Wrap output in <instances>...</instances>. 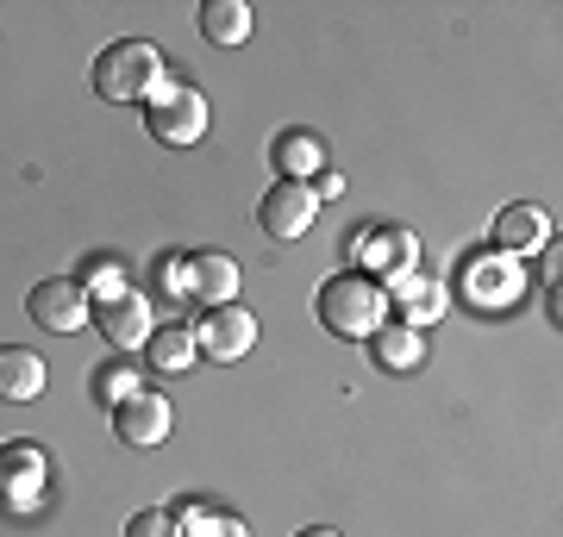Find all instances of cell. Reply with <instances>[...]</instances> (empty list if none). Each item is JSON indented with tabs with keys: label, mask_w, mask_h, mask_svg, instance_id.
<instances>
[{
	"label": "cell",
	"mask_w": 563,
	"mask_h": 537,
	"mask_svg": "<svg viewBox=\"0 0 563 537\" xmlns=\"http://www.w3.org/2000/svg\"><path fill=\"white\" fill-rule=\"evenodd\" d=\"M232 294H239V262L225 250H195L188 257V300H201L207 313V306H232Z\"/></svg>",
	"instance_id": "obj_11"
},
{
	"label": "cell",
	"mask_w": 563,
	"mask_h": 537,
	"mask_svg": "<svg viewBox=\"0 0 563 537\" xmlns=\"http://www.w3.org/2000/svg\"><path fill=\"white\" fill-rule=\"evenodd\" d=\"M169 425H176V413H169V400L163 394H132L125 406H113V438L132 444V450H157L163 438H169Z\"/></svg>",
	"instance_id": "obj_7"
},
{
	"label": "cell",
	"mask_w": 563,
	"mask_h": 537,
	"mask_svg": "<svg viewBox=\"0 0 563 537\" xmlns=\"http://www.w3.org/2000/svg\"><path fill=\"white\" fill-rule=\"evenodd\" d=\"M313 213H320V200H313L307 181H276V188L263 194V206H257V225L276 244H295L307 225H313Z\"/></svg>",
	"instance_id": "obj_6"
},
{
	"label": "cell",
	"mask_w": 563,
	"mask_h": 537,
	"mask_svg": "<svg viewBox=\"0 0 563 537\" xmlns=\"http://www.w3.org/2000/svg\"><path fill=\"white\" fill-rule=\"evenodd\" d=\"M144 125H151V138H163L169 150L181 144H201L207 138V94L201 88H188V81H169L163 76L144 100Z\"/></svg>",
	"instance_id": "obj_3"
},
{
	"label": "cell",
	"mask_w": 563,
	"mask_h": 537,
	"mask_svg": "<svg viewBox=\"0 0 563 537\" xmlns=\"http://www.w3.org/2000/svg\"><path fill=\"white\" fill-rule=\"evenodd\" d=\"M301 537H339V532H332V525H307Z\"/></svg>",
	"instance_id": "obj_27"
},
{
	"label": "cell",
	"mask_w": 563,
	"mask_h": 537,
	"mask_svg": "<svg viewBox=\"0 0 563 537\" xmlns=\"http://www.w3.org/2000/svg\"><path fill=\"white\" fill-rule=\"evenodd\" d=\"M169 518H176L181 537H213V518H220V513H207L201 500H176V506H169Z\"/></svg>",
	"instance_id": "obj_23"
},
{
	"label": "cell",
	"mask_w": 563,
	"mask_h": 537,
	"mask_svg": "<svg viewBox=\"0 0 563 537\" xmlns=\"http://www.w3.org/2000/svg\"><path fill=\"white\" fill-rule=\"evenodd\" d=\"M95 325H101V338L113 350H144V338H151V300L139 288H125L120 300H101L95 306Z\"/></svg>",
	"instance_id": "obj_9"
},
{
	"label": "cell",
	"mask_w": 563,
	"mask_h": 537,
	"mask_svg": "<svg viewBox=\"0 0 563 537\" xmlns=\"http://www.w3.org/2000/svg\"><path fill=\"white\" fill-rule=\"evenodd\" d=\"M269 163H276V176L282 181H313L325 169V150H320V138L313 132H276V144H269Z\"/></svg>",
	"instance_id": "obj_13"
},
{
	"label": "cell",
	"mask_w": 563,
	"mask_h": 537,
	"mask_svg": "<svg viewBox=\"0 0 563 537\" xmlns=\"http://www.w3.org/2000/svg\"><path fill=\"white\" fill-rule=\"evenodd\" d=\"M363 344H369L376 369H388V376H401V369H420L426 362V338L413 332V325H376Z\"/></svg>",
	"instance_id": "obj_15"
},
{
	"label": "cell",
	"mask_w": 563,
	"mask_h": 537,
	"mask_svg": "<svg viewBox=\"0 0 563 537\" xmlns=\"http://www.w3.org/2000/svg\"><path fill=\"white\" fill-rule=\"evenodd\" d=\"M213 537H244V525L239 518H213Z\"/></svg>",
	"instance_id": "obj_26"
},
{
	"label": "cell",
	"mask_w": 563,
	"mask_h": 537,
	"mask_svg": "<svg viewBox=\"0 0 563 537\" xmlns=\"http://www.w3.org/2000/svg\"><path fill=\"white\" fill-rule=\"evenodd\" d=\"M125 537H181V532H176V518H169V506H151V513L125 518Z\"/></svg>",
	"instance_id": "obj_24"
},
{
	"label": "cell",
	"mask_w": 563,
	"mask_h": 537,
	"mask_svg": "<svg viewBox=\"0 0 563 537\" xmlns=\"http://www.w3.org/2000/svg\"><path fill=\"white\" fill-rule=\"evenodd\" d=\"M163 81V51L151 38H120L107 44L101 57H95V94L101 100H120V107H132V100H151V88Z\"/></svg>",
	"instance_id": "obj_2"
},
{
	"label": "cell",
	"mask_w": 563,
	"mask_h": 537,
	"mask_svg": "<svg viewBox=\"0 0 563 537\" xmlns=\"http://www.w3.org/2000/svg\"><path fill=\"white\" fill-rule=\"evenodd\" d=\"M88 388H95V400H101V406H125L132 394H144L139 362H132V357H113L107 369H95V381H88Z\"/></svg>",
	"instance_id": "obj_21"
},
{
	"label": "cell",
	"mask_w": 563,
	"mask_h": 537,
	"mask_svg": "<svg viewBox=\"0 0 563 537\" xmlns=\"http://www.w3.org/2000/svg\"><path fill=\"white\" fill-rule=\"evenodd\" d=\"M88 300H120L125 294V262L113 257V250H88V257L76 262V276H69Z\"/></svg>",
	"instance_id": "obj_17"
},
{
	"label": "cell",
	"mask_w": 563,
	"mask_h": 537,
	"mask_svg": "<svg viewBox=\"0 0 563 537\" xmlns=\"http://www.w3.org/2000/svg\"><path fill=\"white\" fill-rule=\"evenodd\" d=\"M25 313H32L38 332H57L63 338V332H81V325H88V294H81L69 276H51L25 294Z\"/></svg>",
	"instance_id": "obj_5"
},
{
	"label": "cell",
	"mask_w": 563,
	"mask_h": 537,
	"mask_svg": "<svg viewBox=\"0 0 563 537\" xmlns=\"http://www.w3.org/2000/svg\"><path fill=\"white\" fill-rule=\"evenodd\" d=\"M470 294L483 300V306H507V300L520 294V269L514 262H495V257L470 262Z\"/></svg>",
	"instance_id": "obj_19"
},
{
	"label": "cell",
	"mask_w": 563,
	"mask_h": 537,
	"mask_svg": "<svg viewBox=\"0 0 563 537\" xmlns=\"http://www.w3.org/2000/svg\"><path fill=\"white\" fill-rule=\"evenodd\" d=\"M44 481H51V469H44V457L32 444H0V500H7L13 513L38 506Z\"/></svg>",
	"instance_id": "obj_8"
},
{
	"label": "cell",
	"mask_w": 563,
	"mask_h": 537,
	"mask_svg": "<svg viewBox=\"0 0 563 537\" xmlns=\"http://www.w3.org/2000/svg\"><path fill=\"white\" fill-rule=\"evenodd\" d=\"M144 357H151V369H163V376H181L201 350H195V332H188V325H151Z\"/></svg>",
	"instance_id": "obj_16"
},
{
	"label": "cell",
	"mask_w": 563,
	"mask_h": 537,
	"mask_svg": "<svg viewBox=\"0 0 563 537\" xmlns=\"http://www.w3.org/2000/svg\"><path fill=\"white\" fill-rule=\"evenodd\" d=\"M151 288L169 300H188V257L181 250H163L157 262H151Z\"/></svg>",
	"instance_id": "obj_22"
},
{
	"label": "cell",
	"mask_w": 563,
	"mask_h": 537,
	"mask_svg": "<svg viewBox=\"0 0 563 537\" xmlns=\"http://www.w3.org/2000/svg\"><path fill=\"white\" fill-rule=\"evenodd\" d=\"M395 294H401V313H407L401 325H413V332L444 313V288H439V281H426V276H401V281H395Z\"/></svg>",
	"instance_id": "obj_20"
},
{
	"label": "cell",
	"mask_w": 563,
	"mask_h": 537,
	"mask_svg": "<svg viewBox=\"0 0 563 537\" xmlns=\"http://www.w3.org/2000/svg\"><path fill=\"white\" fill-rule=\"evenodd\" d=\"M195 332V350H201L207 362H239L251 344H257V318H251V306H207L201 325H188Z\"/></svg>",
	"instance_id": "obj_4"
},
{
	"label": "cell",
	"mask_w": 563,
	"mask_h": 537,
	"mask_svg": "<svg viewBox=\"0 0 563 537\" xmlns=\"http://www.w3.org/2000/svg\"><path fill=\"white\" fill-rule=\"evenodd\" d=\"M383 306H388V294H383V281L376 276H363V269H351V276H332L320 288V325L332 332V338H369L376 325H383Z\"/></svg>",
	"instance_id": "obj_1"
},
{
	"label": "cell",
	"mask_w": 563,
	"mask_h": 537,
	"mask_svg": "<svg viewBox=\"0 0 563 537\" xmlns=\"http://www.w3.org/2000/svg\"><path fill=\"white\" fill-rule=\"evenodd\" d=\"M413 257H420V238L407 225H383V232L363 238V262H369L363 276H376V281H401L413 269Z\"/></svg>",
	"instance_id": "obj_12"
},
{
	"label": "cell",
	"mask_w": 563,
	"mask_h": 537,
	"mask_svg": "<svg viewBox=\"0 0 563 537\" xmlns=\"http://www.w3.org/2000/svg\"><path fill=\"white\" fill-rule=\"evenodd\" d=\"M201 38L220 44V51L244 44L251 38V7H244V0H207L201 7Z\"/></svg>",
	"instance_id": "obj_18"
},
{
	"label": "cell",
	"mask_w": 563,
	"mask_h": 537,
	"mask_svg": "<svg viewBox=\"0 0 563 537\" xmlns=\"http://www.w3.org/2000/svg\"><path fill=\"white\" fill-rule=\"evenodd\" d=\"M44 394V357L38 350H20V344H0V400H13V406H25V400Z\"/></svg>",
	"instance_id": "obj_14"
},
{
	"label": "cell",
	"mask_w": 563,
	"mask_h": 537,
	"mask_svg": "<svg viewBox=\"0 0 563 537\" xmlns=\"http://www.w3.org/2000/svg\"><path fill=\"white\" fill-rule=\"evenodd\" d=\"M307 188H313V200H332V194H344V176H339V169H320Z\"/></svg>",
	"instance_id": "obj_25"
},
{
	"label": "cell",
	"mask_w": 563,
	"mask_h": 537,
	"mask_svg": "<svg viewBox=\"0 0 563 537\" xmlns=\"http://www.w3.org/2000/svg\"><path fill=\"white\" fill-rule=\"evenodd\" d=\"M488 238H495V257H501V250H507V257L544 250V244H551V213H544V206H532V200H520V206H501Z\"/></svg>",
	"instance_id": "obj_10"
}]
</instances>
